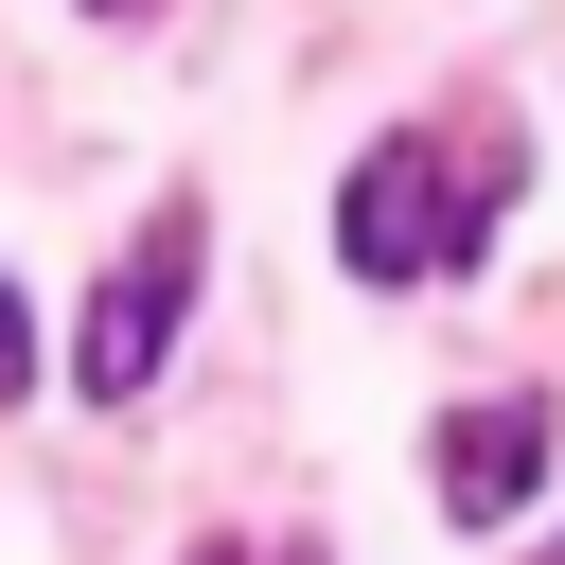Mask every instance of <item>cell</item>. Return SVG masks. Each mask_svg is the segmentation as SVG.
Instances as JSON below:
<instances>
[{"mask_svg": "<svg viewBox=\"0 0 565 565\" xmlns=\"http://www.w3.org/2000/svg\"><path fill=\"white\" fill-rule=\"evenodd\" d=\"M512 177H530V141H512V124H477L459 159L371 141V159L335 177V265H353V282H459V265H494Z\"/></svg>", "mask_w": 565, "mask_h": 565, "instance_id": "6da1fadb", "label": "cell"}, {"mask_svg": "<svg viewBox=\"0 0 565 565\" xmlns=\"http://www.w3.org/2000/svg\"><path fill=\"white\" fill-rule=\"evenodd\" d=\"M194 247H212V212L159 194V230L106 265V300H88V335H71V388H88V406H141V388H159V353H177V318H194Z\"/></svg>", "mask_w": 565, "mask_h": 565, "instance_id": "7a4b0ae2", "label": "cell"}, {"mask_svg": "<svg viewBox=\"0 0 565 565\" xmlns=\"http://www.w3.org/2000/svg\"><path fill=\"white\" fill-rule=\"evenodd\" d=\"M530 477H547V406H512V388H494V406H459V424H441V512H459V530H512V512H530Z\"/></svg>", "mask_w": 565, "mask_h": 565, "instance_id": "3957f363", "label": "cell"}, {"mask_svg": "<svg viewBox=\"0 0 565 565\" xmlns=\"http://www.w3.org/2000/svg\"><path fill=\"white\" fill-rule=\"evenodd\" d=\"M18 388H35V300L0 282V406H18Z\"/></svg>", "mask_w": 565, "mask_h": 565, "instance_id": "277c9868", "label": "cell"}, {"mask_svg": "<svg viewBox=\"0 0 565 565\" xmlns=\"http://www.w3.org/2000/svg\"><path fill=\"white\" fill-rule=\"evenodd\" d=\"M88 18H141V0H88Z\"/></svg>", "mask_w": 565, "mask_h": 565, "instance_id": "5b68a950", "label": "cell"}, {"mask_svg": "<svg viewBox=\"0 0 565 565\" xmlns=\"http://www.w3.org/2000/svg\"><path fill=\"white\" fill-rule=\"evenodd\" d=\"M282 565H318V547H282Z\"/></svg>", "mask_w": 565, "mask_h": 565, "instance_id": "8992f818", "label": "cell"}, {"mask_svg": "<svg viewBox=\"0 0 565 565\" xmlns=\"http://www.w3.org/2000/svg\"><path fill=\"white\" fill-rule=\"evenodd\" d=\"M530 565H565V547H530Z\"/></svg>", "mask_w": 565, "mask_h": 565, "instance_id": "52a82bcc", "label": "cell"}]
</instances>
